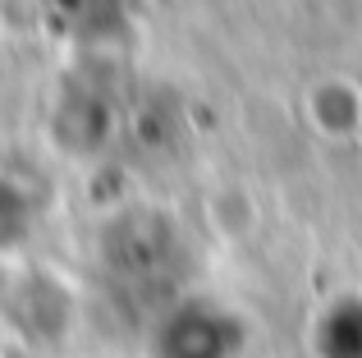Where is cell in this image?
<instances>
[{
	"instance_id": "obj_1",
	"label": "cell",
	"mask_w": 362,
	"mask_h": 358,
	"mask_svg": "<svg viewBox=\"0 0 362 358\" xmlns=\"http://www.w3.org/2000/svg\"><path fill=\"white\" fill-rule=\"evenodd\" d=\"M156 358H234V335L216 313H184L175 326H165Z\"/></svg>"
}]
</instances>
